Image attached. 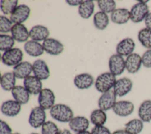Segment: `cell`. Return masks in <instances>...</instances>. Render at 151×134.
Returning a JSON list of instances; mask_svg holds the SVG:
<instances>
[{
    "label": "cell",
    "mask_w": 151,
    "mask_h": 134,
    "mask_svg": "<svg viewBox=\"0 0 151 134\" xmlns=\"http://www.w3.org/2000/svg\"><path fill=\"white\" fill-rule=\"evenodd\" d=\"M50 114L52 119L63 123L69 122L74 117V113L68 105L56 104L50 110Z\"/></svg>",
    "instance_id": "6da1fadb"
},
{
    "label": "cell",
    "mask_w": 151,
    "mask_h": 134,
    "mask_svg": "<svg viewBox=\"0 0 151 134\" xmlns=\"http://www.w3.org/2000/svg\"><path fill=\"white\" fill-rule=\"evenodd\" d=\"M116 81V76L110 72H105L100 74L96 79L94 86L96 90L104 93L114 87Z\"/></svg>",
    "instance_id": "7a4b0ae2"
},
{
    "label": "cell",
    "mask_w": 151,
    "mask_h": 134,
    "mask_svg": "<svg viewBox=\"0 0 151 134\" xmlns=\"http://www.w3.org/2000/svg\"><path fill=\"white\" fill-rule=\"evenodd\" d=\"M23 55V53L20 48H12L3 53L1 60L4 64L14 67L21 62Z\"/></svg>",
    "instance_id": "3957f363"
},
{
    "label": "cell",
    "mask_w": 151,
    "mask_h": 134,
    "mask_svg": "<svg viewBox=\"0 0 151 134\" xmlns=\"http://www.w3.org/2000/svg\"><path fill=\"white\" fill-rule=\"evenodd\" d=\"M149 13L148 5L139 1L138 3L134 4L130 11V20L134 22L138 23L145 20V18Z\"/></svg>",
    "instance_id": "277c9868"
},
{
    "label": "cell",
    "mask_w": 151,
    "mask_h": 134,
    "mask_svg": "<svg viewBox=\"0 0 151 134\" xmlns=\"http://www.w3.org/2000/svg\"><path fill=\"white\" fill-rule=\"evenodd\" d=\"M46 113L45 110L40 106L32 109L29 118L28 123L30 126L35 129L42 126L46 122Z\"/></svg>",
    "instance_id": "5b68a950"
},
{
    "label": "cell",
    "mask_w": 151,
    "mask_h": 134,
    "mask_svg": "<svg viewBox=\"0 0 151 134\" xmlns=\"http://www.w3.org/2000/svg\"><path fill=\"white\" fill-rule=\"evenodd\" d=\"M55 97L54 92L48 88L43 89L38 94L39 106L44 110L51 109L55 104Z\"/></svg>",
    "instance_id": "8992f818"
},
{
    "label": "cell",
    "mask_w": 151,
    "mask_h": 134,
    "mask_svg": "<svg viewBox=\"0 0 151 134\" xmlns=\"http://www.w3.org/2000/svg\"><path fill=\"white\" fill-rule=\"evenodd\" d=\"M30 13L31 9L28 6L25 4H21L10 15V19L15 24H22L29 18Z\"/></svg>",
    "instance_id": "52a82bcc"
},
{
    "label": "cell",
    "mask_w": 151,
    "mask_h": 134,
    "mask_svg": "<svg viewBox=\"0 0 151 134\" xmlns=\"http://www.w3.org/2000/svg\"><path fill=\"white\" fill-rule=\"evenodd\" d=\"M109 67L111 73L115 76H119L123 73L126 68L125 60L122 56L117 54H113L109 58Z\"/></svg>",
    "instance_id": "ba28073f"
},
{
    "label": "cell",
    "mask_w": 151,
    "mask_h": 134,
    "mask_svg": "<svg viewBox=\"0 0 151 134\" xmlns=\"http://www.w3.org/2000/svg\"><path fill=\"white\" fill-rule=\"evenodd\" d=\"M116 97L113 90H110L100 96L98 100V106L103 111H107L113 109L116 103Z\"/></svg>",
    "instance_id": "9c48e42d"
},
{
    "label": "cell",
    "mask_w": 151,
    "mask_h": 134,
    "mask_svg": "<svg viewBox=\"0 0 151 134\" xmlns=\"http://www.w3.org/2000/svg\"><path fill=\"white\" fill-rule=\"evenodd\" d=\"M132 87V80L129 78L123 77L116 80L113 87V91L117 96L123 97L131 91Z\"/></svg>",
    "instance_id": "30bf717a"
},
{
    "label": "cell",
    "mask_w": 151,
    "mask_h": 134,
    "mask_svg": "<svg viewBox=\"0 0 151 134\" xmlns=\"http://www.w3.org/2000/svg\"><path fill=\"white\" fill-rule=\"evenodd\" d=\"M134 106L132 102L127 100L116 102L113 107V112L117 116L126 117L130 115L134 110Z\"/></svg>",
    "instance_id": "8fae6325"
},
{
    "label": "cell",
    "mask_w": 151,
    "mask_h": 134,
    "mask_svg": "<svg viewBox=\"0 0 151 134\" xmlns=\"http://www.w3.org/2000/svg\"><path fill=\"white\" fill-rule=\"evenodd\" d=\"M42 46L44 51L52 55H59L64 50L63 44L58 40L52 38H48L44 41Z\"/></svg>",
    "instance_id": "7c38bea8"
},
{
    "label": "cell",
    "mask_w": 151,
    "mask_h": 134,
    "mask_svg": "<svg viewBox=\"0 0 151 134\" xmlns=\"http://www.w3.org/2000/svg\"><path fill=\"white\" fill-rule=\"evenodd\" d=\"M32 72L34 76L41 80L47 79L50 77V70L45 61L38 59L34 61L32 64Z\"/></svg>",
    "instance_id": "4fadbf2b"
},
{
    "label": "cell",
    "mask_w": 151,
    "mask_h": 134,
    "mask_svg": "<svg viewBox=\"0 0 151 134\" xmlns=\"http://www.w3.org/2000/svg\"><path fill=\"white\" fill-rule=\"evenodd\" d=\"M21 109V104L15 100H8L2 103L1 110L3 115L8 117L18 115Z\"/></svg>",
    "instance_id": "5bb4252c"
},
{
    "label": "cell",
    "mask_w": 151,
    "mask_h": 134,
    "mask_svg": "<svg viewBox=\"0 0 151 134\" xmlns=\"http://www.w3.org/2000/svg\"><path fill=\"white\" fill-rule=\"evenodd\" d=\"M24 86L29 94H39L42 89V84L40 79L35 76H29L24 80Z\"/></svg>",
    "instance_id": "9a60e30c"
},
{
    "label": "cell",
    "mask_w": 151,
    "mask_h": 134,
    "mask_svg": "<svg viewBox=\"0 0 151 134\" xmlns=\"http://www.w3.org/2000/svg\"><path fill=\"white\" fill-rule=\"evenodd\" d=\"M135 43L133 39L126 38L121 40L116 46V53L121 56H129L133 53Z\"/></svg>",
    "instance_id": "2e32d148"
},
{
    "label": "cell",
    "mask_w": 151,
    "mask_h": 134,
    "mask_svg": "<svg viewBox=\"0 0 151 134\" xmlns=\"http://www.w3.org/2000/svg\"><path fill=\"white\" fill-rule=\"evenodd\" d=\"M11 32L13 38L19 43L28 41L29 37V32L26 27L22 24L13 25Z\"/></svg>",
    "instance_id": "e0dca14e"
},
{
    "label": "cell",
    "mask_w": 151,
    "mask_h": 134,
    "mask_svg": "<svg viewBox=\"0 0 151 134\" xmlns=\"http://www.w3.org/2000/svg\"><path fill=\"white\" fill-rule=\"evenodd\" d=\"M142 64V57L137 53L131 54L125 60L126 69L130 74L137 73L140 68Z\"/></svg>",
    "instance_id": "ac0fdd59"
},
{
    "label": "cell",
    "mask_w": 151,
    "mask_h": 134,
    "mask_svg": "<svg viewBox=\"0 0 151 134\" xmlns=\"http://www.w3.org/2000/svg\"><path fill=\"white\" fill-rule=\"evenodd\" d=\"M89 124L90 122L88 119L83 116L74 117L68 122L70 129L76 133L87 130L89 127Z\"/></svg>",
    "instance_id": "d6986e66"
},
{
    "label": "cell",
    "mask_w": 151,
    "mask_h": 134,
    "mask_svg": "<svg viewBox=\"0 0 151 134\" xmlns=\"http://www.w3.org/2000/svg\"><path fill=\"white\" fill-rule=\"evenodd\" d=\"M29 37L33 41H41L48 38L50 31L48 29L43 25H37L32 27L30 30Z\"/></svg>",
    "instance_id": "ffe728a7"
},
{
    "label": "cell",
    "mask_w": 151,
    "mask_h": 134,
    "mask_svg": "<svg viewBox=\"0 0 151 134\" xmlns=\"http://www.w3.org/2000/svg\"><path fill=\"white\" fill-rule=\"evenodd\" d=\"M32 71V64L28 61L21 62L13 68V73L17 79H25Z\"/></svg>",
    "instance_id": "44dd1931"
},
{
    "label": "cell",
    "mask_w": 151,
    "mask_h": 134,
    "mask_svg": "<svg viewBox=\"0 0 151 134\" xmlns=\"http://www.w3.org/2000/svg\"><path fill=\"white\" fill-rule=\"evenodd\" d=\"M74 83L78 89H87L94 83V78L88 73L79 74L75 76Z\"/></svg>",
    "instance_id": "7402d4cb"
},
{
    "label": "cell",
    "mask_w": 151,
    "mask_h": 134,
    "mask_svg": "<svg viewBox=\"0 0 151 134\" xmlns=\"http://www.w3.org/2000/svg\"><path fill=\"white\" fill-rule=\"evenodd\" d=\"M11 93L14 100L21 104H25L29 100L30 94L24 86H15L11 90Z\"/></svg>",
    "instance_id": "603a6c76"
},
{
    "label": "cell",
    "mask_w": 151,
    "mask_h": 134,
    "mask_svg": "<svg viewBox=\"0 0 151 134\" xmlns=\"http://www.w3.org/2000/svg\"><path fill=\"white\" fill-rule=\"evenodd\" d=\"M110 17L111 21L115 24H126L130 19V11L126 8H117L111 14Z\"/></svg>",
    "instance_id": "cb8c5ba5"
},
{
    "label": "cell",
    "mask_w": 151,
    "mask_h": 134,
    "mask_svg": "<svg viewBox=\"0 0 151 134\" xmlns=\"http://www.w3.org/2000/svg\"><path fill=\"white\" fill-rule=\"evenodd\" d=\"M25 51L30 56L38 57L43 54L44 49L42 44L38 41L29 40L25 43L24 46Z\"/></svg>",
    "instance_id": "d4e9b609"
},
{
    "label": "cell",
    "mask_w": 151,
    "mask_h": 134,
    "mask_svg": "<svg viewBox=\"0 0 151 134\" xmlns=\"http://www.w3.org/2000/svg\"><path fill=\"white\" fill-rule=\"evenodd\" d=\"M138 115L140 119L143 122L151 121V100L143 101L140 105L138 110Z\"/></svg>",
    "instance_id": "484cf974"
},
{
    "label": "cell",
    "mask_w": 151,
    "mask_h": 134,
    "mask_svg": "<svg viewBox=\"0 0 151 134\" xmlns=\"http://www.w3.org/2000/svg\"><path fill=\"white\" fill-rule=\"evenodd\" d=\"M16 77L13 72H6L4 73L1 79V86L5 91H11L15 86Z\"/></svg>",
    "instance_id": "4316f807"
},
{
    "label": "cell",
    "mask_w": 151,
    "mask_h": 134,
    "mask_svg": "<svg viewBox=\"0 0 151 134\" xmlns=\"http://www.w3.org/2000/svg\"><path fill=\"white\" fill-rule=\"evenodd\" d=\"M94 6L93 1H83L78 6V14L83 18L88 19L93 15Z\"/></svg>",
    "instance_id": "83f0119b"
},
{
    "label": "cell",
    "mask_w": 151,
    "mask_h": 134,
    "mask_svg": "<svg viewBox=\"0 0 151 134\" xmlns=\"http://www.w3.org/2000/svg\"><path fill=\"white\" fill-rule=\"evenodd\" d=\"M143 129V122L139 119H133L124 125V130L128 134H139Z\"/></svg>",
    "instance_id": "f1b7e54d"
},
{
    "label": "cell",
    "mask_w": 151,
    "mask_h": 134,
    "mask_svg": "<svg viewBox=\"0 0 151 134\" xmlns=\"http://www.w3.org/2000/svg\"><path fill=\"white\" fill-rule=\"evenodd\" d=\"M90 120L91 123L95 126H102L107 120V115L104 111L99 108L91 112Z\"/></svg>",
    "instance_id": "f546056e"
},
{
    "label": "cell",
    "mask_w": 151,
    "mask_h": 134,
    "mask_svg": "<svg viewBox=\"0 0 151 134\" xmlns=\"http://www.w3.org/2000/svg\"><path fill=\"white\" fill-rule=\"evenodd\" d=\"M93 22L95 27L99 30H104L109 24L107 14L102 11L96 12L93 17Z\"/></svg>",
    "instance_id": "4dcf8cb0"
},
{
    "label": "cell",
    "mask_w": 151,
    "mask_h": 134,
    "mask_svg": "<svg viewBox=\"0 0 151 134\" xmlns=\"http://www.w3.org/2000/svg\"><path fill=\"white\" fill-rule=\"evenodd\" d=\"M138 40L141 44L148 49H151V30L144 28L138 33Z\"/></svg>",
    "instance_id": "1f68e13d"
},
{
    "label": "cell",
    "mask_w": 151,
    "mask_h": 134,
    "mask_svg": "<svg viewBox=\"0 0 151 134\" xmlns=\"http://www.w3.org/2000/svg\"><path fill=\"white\" fill-rule=\"evenodd\" d=\"M18 1L17 0H1V10L5 15H11L18 6Z\"/></svg>",
    "instance_id": "d6a6232c"
},
{
    "label": "cell",
    "mask_w": 151,
    "mask_h": 134,
    "mask_svg": "<svg viewBox=\"0 0 151 134\" xmlns=\"http://www.w3.org/2000/svg\"><path fill=\"white\" fill-rule=\"evenodd\" d=\"M15 44V40L13 37L7 34H0V50L6 51L12 48Z\"/></svg>",
    "instance_id": "836d02e7"
},
{
    "label": "cell",
    "mask_w": 151,
    "mask_h": 134,
    "mask_svg": "<svg viewBox=\"0 0 151 134\" xmlns=\"http://www.w3.org/2000/svg\"><path fill=\"white\" fill-rule=\"evenodd\" d=\"M97 5L101 11L105 13H112L116 7V4L113 0H99Z\"/></svg>",
    "instance_id": "e575fe53"
},
{
    "label": "cell",
    "mask_w": 151,
    "mask_h": 134,
    "mask_svg": "<svg viewBox=\"0 0 151 134\" xmlns=\"http://www.w3.org/2000/svg\"><path fill=\"white\" fill-rule=\"evenodd\" d=\"M60 130L52 121H47L41 126V134H59Z\"/></svg>",
    "instance_id": "d590c367"
},
{
    "label": "cell",
    "mask_w": 151,
    "mask_h": 134,
    "mask_svg": "<svg viewBox=\"0 0 151 134\" xmlns=\"http://www.w3.org/2000/svg\"><path fill=\"white\" fill-rule=\"evenodd\" d=\"M12 21L10 19L4 15L0 16V32L1 33H7L11 31L12 27Z\"/></svg>",
    "instance_id": "8d00e7d4"
},
{
    "label": "cell",
    "mask_w": 151,
    "mask_h": 134,
    "mask_svg": "<svg viewBox=\"0 0 151 134\" xmlns=\"http://www.w3.org/2000/svg\"><path fill=\"white\" fill-rule=\"evenodd\" d=\"M142 60L144 67L151 68V49H148L143 54Z\"/></svg>",
    "instance_id": "74e56055"
},
{
    "label": "cell",
    "mask_w": 151,
    "mask_h": 134,
    "mask_svg": "<svg viewBox=\"0 0 151 134\" xmlns=\"http://www.w3.org/2000/svg\"><path fill=\"white\" fill-rule=\"evenodd\" d=\"M91 134H111L110 130L106 126H94L91 131Z\"/></svg>",
    "instance_id": "f35d334b"
},
{
    "label": "cell",
    "mask_w": 151,
    "mask_h": 134,
    "mask_svg": "<svg viewBox=\"0 0 151 134\" xmlns=\"http://www.w3.org/2000/svg\"><path fill=\"white\" fill-rule=\"evenodd\" d=\"M12 129L5 121H0V134H12Z\"/></svg>",
    "instance_id": "ab89813d"
},
{
    "label": "cell",
    "mask_w": 151,
    "mask_h": 134,
    "mask_svg": "<svg viewBox=\"0 0 151 134\" xmlns=\"http://www.w3.org/2000/svg\"><path fill=\"white\" fill-rule=\"evenodd\" d=\"M145 24L146 28L151 30V12H149L145 19Z\"/></svg>",
    "instance_id": "60d3db41"
},
{
    "label": "cell",
    "mask_w": 151,
    "mask_h": 134,
    "mask_svg": "<svg viewBox=\"0 0 151 134\" xmlns=\"http://www.w3.org/2000/svg\"><path fill=\"white\" fill-rule=\"evenodd\" d=\"M83 1H73V0H67L65 2L70 5L71 6H77V5H80L82 2H83Z\"/></svg>",
    "instance_id": "b9f144b4"
},
{
    "label": "cell",
    "mask_w": 151,
    "mask_h": 134,
    "mask_svg": "<svg viewBox=\"0 0 151 134\" xmlns=\"http://www.w3.org/2000/svg\"><path fill=\"white\" fill-rule=\"evenodd\" d=\"M111 134H128L124 129H119L114 131Z\"/></svg>",
    "instance_id": "7bdbcfd3"
},
{
    "label": "cell",
    "mask_w": 151,
    "mask_h": 134,
    "mask_svg": "<svg viewBox=\"0 0 151 134\" xmlns=\"http://www.w3.org/2000/svg\"><path fill=\"white\" fill-rule=\"evenodd\" d=\"M59 134H72V133H71V132L68 129H65L63 130H60Z\"/></svg>",
    "instance_id": "ee69618b"
},
{
    "label": "cell",
    "mask_w": 151,
    "mask_h": 134,
    "mask_svg": "<svg viewBox=\"0 0 151 134\" xmlns=\"http://www.w3.org/2000/svg\"><path fill=\"white\" fill-rule=\"evenodd\" d=\"M76 134H91V132H90L88 130H86V131H83V132H80L78 133H76Z\"/></svg>",
    "instance_id": "f6af8a7d"
},
{
    "label": "cell",
    "mask_w": 151,
    "mask_h": 134,
    "mask_svg": "<svg viewBox=\"0 0 151 134\" xmlns=\"http://www.w3.org/2000/svg\"><path fill=\"white\" fill-rule=\"evenodd\" d=\"M12 134H21V133H18V132H15V133H12Z\"/></svg>",
    "instance_id": "bcb514c9"
},
{
    "label": "cell",
    "mask_w": 151,
    "mask_h": 134,
    "mask_svg": "<svg viewBox=\"0 0 151 134\" xmlns=\"http://www.w3.org/2000/svg\"><path fill=\"white\" fill-rule=\"evenodd\" d=\"M30 134H40V133H31Z\"/></svg>",
    "instance_id": "7dc6e473"
}]
</instances>
